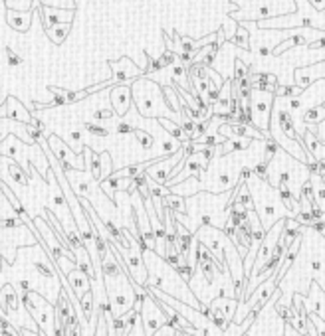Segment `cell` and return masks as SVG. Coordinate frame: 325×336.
<instances>
[{"label": "cell", "mask_w": 325, "mask_h": 336, "mask_svg": "<svg viewBox=\"0 0 325 336\" xmlns=\"http://www.w3.org/2000/svg\"><path fill=\"white\" fill-rule=\"evenodd\" d=\"M246 38H248L246 30H244V28H240V30L236 32V36L232 38L230 42H232V44H236V45H242V47H248V42H246Z\"/></svg>", "instance_id": "603a6c76"}, {"label": "cell", "mask_w": 325, "mask_h": 336, "mask_svg": "<svg viewBox=\"0 0 325 336\" xmlns=\"http://www.w3.org/2000/svg\"><path fill=\"white\" fill-rule=\"evenodd\" d=\"M275 153H277V142L275 140H268L266 142V162H270Z\"/></svg>", "instance_id": "cb8c5ba5"}, {"label": "cell", "mask_w": 325, "mask_h": 336, "mask_svg": "<svg viewBox=\"0 0 325 336\" xmlns=\"http://www.w3.org/2000/svg\"><path fill=\"white\" fill-rule=\"evenodd\" d=\"M159 123H161L163 127H167V131H169L178 142H184V140H187V138H184V133H182L180 125H175V123H171L169 119H159Z\"/></svg>", "instance_id": "4fadbf2b"}, {"label": "cell", "mask_w": 325, "mask_h": 336, "mask_svg": "<svg viewBox=\"0 0 325 336\" xmlns=\"http://www.w3.org/2000/svg\"><path fill=\"white\" fill-rule=\"evenodd\" d=\"M32 14H34V8H30V10H28L22 18H18V20H16L10 12H6V18H8V24H10L14 30H18V32H26V30L30 28V16H32Z\"/></svg>", "instance_id": "30bf717a"}, {"label": "cell", "mask_w": 325, "mask_h": 336, "mask_svg": "<svg viewBox=\"0 0 325 336\" xmlns=\"http://www.w3.org/2000/svg\"><path fill=\"white\" fill-rule=\"evenodd\" d=\"M298 336H307V332H305V334H298Z\"/></svg>", "instance_id": "ab89813d"}, {"label": "cell", "mask_w": 325, "mask_h": 336, "mask_svg": "<svg viewBox=\"0 0 325 336\" xmlns=\"http://www.w3.org/2000/svg\"><path fill=\"white\" fill-rule=\"evenodd\" d=\"M72 138H74L75 142H79V140H81V133H79V131H72Z\"/></svg>", "instance_id": "74e56055"}, {"label": "cell", "mask_w": 325, "mask_h": 336, "mask_svg": "<svg viewBox=\"0 0 325 336\" xmlns=\"http://www.w3.org/2000/svg\"><path fill=\"white\" fill-rule=\"evenodd\" d=\"M165 208H167L171 214H176V212L184 214V212H187L182 198H176V196H171V194H167V204H165Z\"/></svg>", "instance_id": "7c38bea8"}, {"label": "cell", "mask_w": 325, "mask_h": 336, "mask_svg": "<svg viewBox=\"0 0 325 336\" xmlns=\"http://www.w3.org/2000/svg\"><path fill=\"white\" fill-rule=\"evenodd\" d=\"M298 107H301V101L298 97H292V109H298Z\"/></svg>", "instance_id": "8d00e7d4"}, {"label": "cell", "mask_w": 325, "mask_h": 336, "mask_svg": "<svg viewBox=\"0 0 325 336\" xmlns=\"http://www.w3.org/2000/svg\"><path fill=\"white\" fill-rule=\"evenodd\" d=\"M111 107H113V111L119 115V117H123V115H127V109H129V105H131V91H129V87L125 85V83H115L113 85V89H111Z\"/></svg>", "instance_id": "5b68a950"}, {"label": "cell", "mask_w": 325, "mask_h": 336, "mask_svg": "<svg viewBox=\"0 0 325 336\" xmlns=\"http://www.w3.org/2000/svg\"><path fill=\"white\" fill-rule=\"evenodd\" d=\"M236 311H238V299H234V297H216L210 303V313L228 322L234 320Z\"/></svg>", "instance_id": "277c9868"}, {"label": "cell", "mask_w": 325, "mask_h": 336, "mask_svg": "<svg viewBox=\"0 0 325 336\" xmlns=\"http://www.w3.org/2000/svg\"><path fill=\"white\" fill-rule=\"evenodd\" d=\"M89 172H91V178L96 182L101 180V160H100V155H91L89 157Z\"/></svg>", "instance_id": "5bb4252c"}, {"label": "cell", "mask_w": 325, "mask_h": 336, "mask_svg": "<svg viewBox=\"0 0 325 336\" xmlns=\"http://www.w3.org/2000/svg\"><path fill=\"white\" fill-rule=\"evenodd\" d=\"M258 54H260L262 58H268V56L272 54V50H270L268 45H262V47H258Z\"/></svg>", "instance_id": "e575fe53"}, {"label": "cell", "mask_w": 325, "mask_h": 336, "mask_svg": "<svg viewBox=\"0 0 325 336\" xmlns=\"http://www.w3.org/2000/svg\"><path fill=\"white\" fill-rule=\"evenodd\" d=\"M94 117H96V121H107V119H113V111H109V109H101V111L94 113Z\"/></svg>", "instance_id": "f1b7e54d"}, {"label": "cell", "mask_w": 325, "mask_h": 336, "mask_svg": "<svg viewBox=\"0 0 325 336\" xmlns=\"http://www.w3.org/2000/svg\"><path fill=\"white\" fill-rule=\"evenodd\" d=\"M290 180H292V174L290 172H282L280 174V186L282 184H290Z\"/></svg>", "instance_id": "836d02e7"}, {"label": "cell", "mask_w": 325, "mask_h": 336, "mask_svg": "<svg viewBox=\"0 0 325 336\" xmlns=\"http://www.w3.org/2000/svg\"><path fill=\"white\" fill-rule=\"evenodd\" d=\"M133 133L137 134V138H139V142H141V147H143V149H151V142H153V138H151V134H147V133H143L141 129H135Z\"/></svg>", "instance_id": "44dd1931"}, {"label": "cell", "mask_w": 325, "mask_h": 336, "mask_svg": "<svg viewBox=\"0 0 325 336\" xmlns=\"http://www.w3.org/2000/svg\"><path fill=\"white\" fill-rule=\"evenodd\" d=\"M52 93H58V95H62V97L66 99V105H70V103H75V101H79V99H85L87 97V91H70V89H60V87H48Z\"/></svg>", "instance_id": "ba28073f"}, {"label": "cell", "mask_w": 325, "mask_h": 336, "mask_svg": "<svg viewBox=\"0 0 325 336\" xmlns=\"http://www.w3.org/2000/svg\"><path fill=\"white\" fill-rule=\"evenodd\" d=\"M133 131H135V127H133V125H129V123H119V125L115 127V133H119V134L133 133Z\"/></svg>", "instance_id": "4dcf8cb0"}, {"label": "cell", "mask_w": 325, "mask_h": 336, "mask_svg": "<svg viewBox=\"0 0 325 336\" xmlns=\"http://www.w3.org/2000/svg\"><path fill=\"white\" fill-rule=\"evenodd\" d=\"M301 44H305V40H303L301 36H294L290 42H286V44H282V45H277L275 50H274V54H282L284 50H288V47H292V45H301Z\"/></svg>", "instance_id": "ac0fdd59"}, {"label": "cell", "mask_w": 325, "mask_h": 336, "mask_svg": "<svg viewBox=\"0 0 325 336\" xmlns=\"http://www.w3.org/2000/svg\"><path fill=\"white\" fill-rule=\"evenodd\" d=\"M68 285H70V289H72V293L77 297V299H81L87 291H91V277L87 275V273H83L77 265L74 267V269H70L68 271Z\"/></svg>", "instance_id": "3957f363"}, {"label": "cell", "mask_w": 325, "mask_h": 336, "mask_svg": "<svg viewBox=\"0 0 325 336\" xmlns=\"http://www.w3.org/2000/svg\"><path fill=\"white\" fill-rule=\"evenodd\" d=\"M323 45H325V38H323V40H319V42L309 44V50H319V47H323Z\"/></svg>", "instance_id": "d590c367"}, {"label": "cell", "mask_w": 325, "mask_h": 336, "mask_svg": "<svg viewBox=\"0 0 325 336\" xmlns=\"http://www.w3.org/2000/svg\"><path fill=\"white\" fill-rule=\"evenodd\" d=\"M70 26H72V22H64V24H56V26H52V28H48L46 32H48V36L56 42V44H62L66 38H68V32H70Z\"/></svg>", "instance_id": "9c48e42d"}, {"label": "cell", "mask_w": 325, "mask_h": 336, "mask_svg": "<svg viewBox=\"0 0 325 336\" xmlns=\"http://www.w3.org/2000/svg\"><path fill=\"white\" fill-rule=\"evenodd\" d=\"M246 71H248V67H246L240 60H236V67H234V81H238V79L246 77Z\"/></svg>", "instance_id": "4316f807"}, {"label": "cell", "mask_w": 325, "mask_h": 336, "mask_svg": "<svg viewBox=\"0 0 325 336\" xmlns=\"http://www.w3.org/2000/svg\"><path fill=\"white\" fill-rule=\"evenodd\" d=\"M48 140L52 142V147H54V153H56V160H60V162H72L74 164V168L75 170H85V162H83V153H79V155H72L68 149H66V145L64 142L56 136V134H50L48 136Z\"/></svg>", "instance_id": "7a4b0ae2"}, {"label": "cell", "mask_w": 325, "mask_h": 336, "mask_svg": "<svg viewBox=\"0 0 325 336\" xmlns=\"http://www.w3.org/2000/svg\"><path fill=\"white\" fill-rule=\"evenodd\" d=\"M266 170H268V162H266V160H262V162H260L256 168H252V172H254L256 176H260L264 182L268 180V172H266Z\"/></svg>", "instance_id": "d4e9b609"}, {"label": "cell", "mask_w": 325, "mask_h": 336, "mask_svg": "<svg viewBox=\"0 0 325 336\" xmlns=\"http://www.w3.org/2000/svg\"><path fill=\"white\" fill-rule=\"evenodd\" d=\"M10 172H12L14 180H16L18 184H22V186H26V184H28V174H26V172H22L14 162H10Z\"/></svg>", "instance_id": "d6986e66"}, {"label": "cell", "mask_w": 325, "mask_h": 336, "mask_svg": "<svg viewBox=\"0 0 325 336\" xmlns=\"http://www.w3.org/2000/svg\"><path fill=\"white\" fill-rule=\"evenodd\" d=\"M280 196H282V200L286 202V206H288L290 210H294V202H292V190L288 188V184H282V186H280Z\"/></svg>", "instance_id": "7402d4cb"}, {"label": "cell", "mask_w": 325, "mask_h": 336, "mask_svg": "<svg viewBox=\"0 0 325 336\" xmlns=\"http://www.w3.org/2000/svg\"><path fill=\"white\" fill-rule=\"evenodd\" d=\"M34 267L38 269V273H40V275H44V277H52V267L44 265V263H40V261H36V265H34Z\"/></svg>", "instance_id": "f546056e"}, {"label": "cell", "mask_w": 325, "mask_h": 336, "mask_svg": "<svg viewBox=\"0 0 325 336\" xmlns=\"http://www.w3.org/2000/svg\"><path fill=\"white\" fill-rule=\"evenodd\" d=\"M323 119H325V107H323V105L311 107V109L303 115V121H305L307 125H317V123H321Z\"/></svg>", "instance_id": "8fae6325"}, {"label": "cell", "mask_w": 325, "mask_h": 336, "mask_svg": "<svg viewBox=\"0 0 325 336\" xmlns=\"http://www.w3.org/2000/svg\"><path fill=\"white\" fill-rule=\"evenodd\" d=\"M83 127H85L91 134H96V136H109V134H111V131H109V129L100 127V125H96V123H85Z\"/></svg>", "instance_id": "e0dca14e"}, {"label": "cell", "mask_w": 325, "mask_h": 336, "mask_svg": "<svg viewBox=\"0 0 325 336\" xmlns=\"http://www.w3.org/2000/svg\"><path fill=\"white\" fill-rule=\"evenodd\" d=\"M242 336H248V334H242Z\"/></svg>", "instance_id": "60d3db41"}, {"label": "cell", "mask_w": 325, "mask_h": 336, "mask_svg": "<svg viewBox=\"0 0 325 336\" xmlns=\"http://www.w3.org/2000/svg\"><path fill=\"white\" fill-rule=\"evenodd\" d=\"M22 303H24V307L28 309L30 316L34 318V322H36L38 326H42L44 332H46V336H48V334L52 332V326L56 324V322H54L56 309H54L48 301H46L42 295H38V293H34V291H24V293H22Z\"/></svg>", "instance_id": "6da1fadb"}, {"label": "cell", "mask_w": 325, "mask_h": 336, "mask_svg": "<svg viewBox=\"0 0 325 336\" xmlns=\"http://www.w3.org/2000/svg\"><path fill=\"white\" fill-rule=\"evenodd\" d=\"M2 2H6V0H2Z\"/></svg>", "instance_id": "b9f144b4"}, {"label": "cell", "mask_w": 325, "mask_h": 336, "mask_svg": "<svg viewBox=\"0 0 325 336\" xmlns=\"http://www.w3.org/2000/svg\"><path fill=\"white\" fill-rule=\"evenodd\" d=\"M79 311H81V316H83L87 322L94 320V311H96V307H94V291H87V293L79 299ZM81 316H79V318H81Z\"/></svg>", "instance_id": "52a82bcc"}, {"label": "cell", "mask_w": 325, "mask_h": 336, "mask_svg": "<svg viewBox=\"0 0 325 336\" xmlns=\"http://www.w3.org/2000/svg\"><path fill=\"white\" fill-rule=\"evenodd\" d=\"M228 149H224V153L222 155H226V153H230V151H246L250 145H252V140L250 138H238V140H232V142H228Z\"/></svg>", "instance_id": "9a60e30c"}, {"label": "cell", "mask_w": 325, "mask_h": 336, "mask_svg": "<svg viewBox=\"0 0 325 336\" xmlns=\"http://www.w3.org/2000/svg\"><path fill=\"white\" fill-rule=\"evenodd\" d=\"M206 95H208V99H210V101H214V103H216V101H218V97H220V91L214 87V89H208V91H206Z\"/></svg>", "instance_id": "1f68e13d"}, {"label": "cell", "mask_w": 325, "mask_h": 336, "mask_svg": "<svg viewBox=\"0 0 325 336\" xmlns=\"http://www.w3.org/2000/svg\"><path fill=\"white\" fill-rule=\"evenodd\" d=\"M4 54H6V58H8V66H20V64H22V58L14 54L12 47H6Z\"/></svg>", "instance_id": "484cf974"}, {"label": "cell", "mask_w": 325, "mask_h": 336, "mask_svg": "<svg viewBox=\"0 0 325 336\" xmlns=\"http://www.w3.org/2000/svg\"><path fill=\"white\" fill-rule=\"evenodd\" d=\"M220 182H222V186H228V182H230V176H228V174H222V176H220Z\"/></svg>", "instance_id": "f35d334b"}, {"label": "cell", "mask_w": 325, "mask_h": 336, "mask_svg": "<svg viewBox=\"0 0 325 336\" xmlns=\"http://www.w3.org/2000/svg\"><path fill=\"white\" fill-rule=\"evenodd\" d=\"M96 311H98V328H96L94 336H109V334H107V320H105V316H103V311L98 309V307H96Z\"/></svg>", "instance_id": "2e32d148"}, {"label": "cell", "mask_w": 325, "mask_h": 336, "mask_svg": "<svg viewBox=\"0 0 325 336\" xmlns=\"http://www.w3.org/2000/svg\"><path fill=\"white\" fill-rule=\"evenodd\" d=\"M0 305H2L8 313L10 311H18V295L14 293V289L10 285H6L2 291H0Z\"/></svg>", "instance_id": "8992f818"}, {"label": "cell", "mask_w": 325, "mask_h": 336, "mask_svg": "<svg viewBox=\"0 0 325 336\" xmlns=\"http://www.w3.org/2000/svg\"><path fill=\"white\" fill-rule=\"evenodd\" d=\"M252 174H254V172H252V168H250V166H244V168L240 170V176H242V180H248Z\"/></svg>", "instance_id": "d6a6232c"}, {"label": "cell", "mask_w": 325, "mask_h": 336, "mask_svg": "<svg viewBox=\"0 0 325 336\" xmlns=\"http://www.w3.org/2000/svg\"><path fill=\"white\" fill-rule=\"evenodd\" d=\"M22 225V218H4L0 220V227L2 229H16Z\"/></svg>", "instance_id": "ffe728a7"}, {"label": "cell", "mask_w": 325, "mask_h": 336, "mask_svg": "<svg viewBox=\"0 0 325 336\" xmlns=\"http://www.w3.org/2000/svg\"><path fill=\"white\" fill-rule=\"evenodd\" d=\"M309 320H313L317 324V336H325V322L319 318V314H307Z\"/></svg>", "instance_id": "83f0119b"}]
</instances>
